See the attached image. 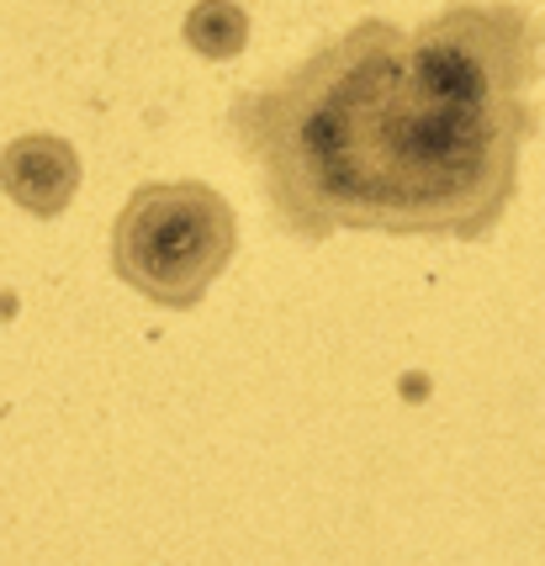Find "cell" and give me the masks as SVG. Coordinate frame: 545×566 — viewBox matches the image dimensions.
Listing matches in <instances>:
<instances>
[{"instance_id":"7a4b0ae2","label":"cell","mask_w":545,"mask_h":566,"mask_svg":"<svg viewBox=\"0 0 545 566\" xmlns=\"http://www.w3.org/2000/svg\"><path fill=\"white\" fill-rule=\"evenodd\" d=\"M239 218L207 180H149L123 201L112 228V271L133 296L191 313L233 265Z\"/></svg>"},{"instance_id":"6da1fadb","label":"cell","mask_w":545,"mask_h":566,"mask_svg":"<svg viewBox=\"0 0 545 566\" xmlns=\"http://www.w3.org/2000/svg\"><path fill=\"white\" fill-rule=\"evenodd\" d=\"M541 112L482 101L387 17H360L302 64L228 101V133L265 180L271 218L334 233L488 239L520 197V154Z\"/></svg>"},{"instance_id":"277c9868","label":"cell","mask_w":545,"mask_h":566,"mask_svg":"<svg viewBox=\"0 0 545 566\" xmlns=\"http://www.w3.org/2000/svg\"><path fill=\"white\" fill-rule=\"evenodd\" d=\"M180 38L186 49L212 59V64H228L249 49V11L239 0H197L180 22Z\"/></svg>"},{"instance_id":"3957f363","label":"cell","mask_w":545,"mask_h":566,"mask_svg":"<svg viewBox=\"0 0 545 566\" xmlns=\"http://www.w3.org/2000/svg\"><path fill=\"white\" fill-rule=\"evenodd\" d=\"M0 191L27 218H64L80 191V154L59 133H22L0 148Z\"/></svg>"}]
</instances>
